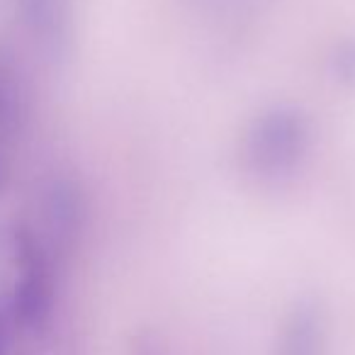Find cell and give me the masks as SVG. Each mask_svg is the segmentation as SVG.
<instances>
[{
  "label": "cell",
  "mask_w": 355,
  "mask_h": 355,
  "mask_svg": "<svg viewBox=\"0 0 355 355\" xmlns=\"http://www.w3.org/2000/svg\"><path fill=\"white\" fill-rule=\"evenodd\" d=\"M20 6L22 20L35 40H40L46 49H61L69 35V0H20Z\"/></svg>",
  "instance_id": "4"
},
{
  "label": "cell",
  "mask_w": 355,
  "mask_h": 355,
  "mask_svg": "<svg viewBox=\"0 0 355 355\" xmlns=\"http://www.w3.org/2000/svg\"><path fill=\"white\" fill-rule=\"evenodd\" d=\"M6 180H8V171H6V163L0 161V190L6 188Z\"/></svg>",
  "instance_id": "6"
},
{
  "label": "cell",
  "mask_w": 355,
  "mask_h": 355,
  "mask_svg": "<svg viewBox=\"0 0 355 355\" xmlns=\"http://www.w3.org/2000/svg\"><path fill=\"white\" fill-rule=\"evenodd\" d=\"M85 217V200L78 183L71 178H51L42 190V222L54 246H71L80 234Z\"/></svg>",
  "instance_id": "3"
},
{
  "label": "cell",
  "mask_w": 355,
  "mask_h": 355,
  "mask_svg": "<svg viewBox=\"0 0 355 355\" xmlns=\"http://www.w3.org/2000/svg\"><path fill=\"white\" fill-rule=\"evenodd\" d=\"M10 319H12L10 306H8V309L0 306V355H6V350H8V321Z\"/></svg>",
  "instance_id": "5"
},
{
  "label": "cell",
  "mask_w": 355,
  "mask_h": 355,
  "mask_svg": "<svg viewBox=\"0 0 355 355\" xmlns=\"http://www.w3.org/2000/svg\"><path fill=\"white\" fill-rule=\"evenodd\" d=\"M15 253L20 263V280L10 300L12 319L27 329H37L46 321L54 300L49 258L42 241L27 227L15 232Z\"/></svg>",
  "instance_id": "2"
},
{
  "label": "cell",
  "mask_w": 355,
  "mask_h": 355,
  "mask_svg": "<svg viewBox=\"0 0 355 355\" xmlns=\"http://www.w3.org/2000/svg\"><path fill=\"white\" fill-rule=\"evenodd\" d=\"M311 144L309 122L297 110H272L258 117L243 144V166L263 183L292 175Z\"/></svg>",
  "instance_id": "1"
}]
</instances>
